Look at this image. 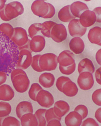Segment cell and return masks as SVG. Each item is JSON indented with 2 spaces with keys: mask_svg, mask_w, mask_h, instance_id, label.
<instances>
[{
  "mask_svg": "<svg viewBox=\"0 0 101 126\" xmlns=\"http://www.w3.org/2000/svg\"><path fill=\"white\" fill-rule=\"evenodd\" d=\"M74 58V55L68 50H64L60 54L57 61L60 70L62 74L69 75L74 72L76 68Z\"/></svg>",
  "mask_w": 101,
  "mask_h": 126,
  "instance_id": "6da1fadb",
  "label": "cell"
},
{
  "mask_svg": "<svg viewBox=\"0 0 101 126\" xmlns=\"http://www.w3.org/2000/svg\"><path fill=\"white\" fill-rule=\"evenodd\" d=\"M11 79L16 91L20 93L26 92L29 88L30 82L28 76L22 69L17 68L11 74Z\"/></svg>",
  "mask_w": 101,
  "mask_h": 126,
  "instance_id": "7a4b0ae2",
  "label": "cell"
},
{
  "mask_svg": "<svg viewBox=\"0 0 101 126\" xmlns=\"http://www.w3.org/2000/svg\"><path fill=\"white\" fill-rule=\"evenodd\" d=\"M24 8L20 2L14 1L5 5L0 11V17L5 21H10L24 12Z\"/></svg>",
  "mask_w": 101,
  "mask_h": 126,
  "instance_id": "3957f363",
  "label": "cell"
},
{
  "mask_svg": "<svg viewBox=\"0 0 101 126\" xmlns=\"http://www.w3.org/2000/svg\"><path fill=\"white\" fill-rule=\"evenodd\" d=\"M31 10L35 15L44 19L52 17L55 13L53 6L43 0H36L32 3Z\"/></svg>",
  "mask_w": 101,
  "mask_h": 126,
  "instance_id": "277c9868",
  "label": "cell"
},
{
  "mask_svg": "<svg viewBox=\"0 0 101 126\" xmlns=\"http://www.w3.org/2000/svg\"><path fill=\"white\" fill-rule=\"evenodd\" d=\"M56 86L59 91L70 97L75 96L78 91V88L75 83L66 77H59L57 81Z\"/></svg>",
  "mask_w": 101,
  "mask_h": 126,
  "instance_id": "5b68a950",
  "label": "cell"
},
{
  "mask_svg": "<svg viewBox=\"0 0 101 126\" xmlns=\"http://www.w3.org/2000/svg\"><path fill=\"white\" fill-rule=\"evenodd\" d=\"M57 56L51 53L41 55L39 59V65L43 71H51L55 69L58 64Z\"/></svg>",
  "mask_w": 101,
  "mask_h": 126,
  "instance_id": "8992f818",
  "label": "cell"
},
{
  "mask_svg": "<svg viewBox=\"0 0 101 126\" xmlns=\"http://www.w3.org/2000/svg\"><path fill=\"white\" fill-rule=\"evenodd\" d=\"M10 39L18 47L19 51L26 46L29 40L26 30L20 27L14 28L13 34Z\"/></svg>",
  "mask_w": 101,
  "mask_h": 126,
  "instance_id": "52a82bcc",
  "label": "cell"
},
{
  "mask_svg": "<svg viewBox=\"0 0 101 126\" xmlns=\"http://www.w3.org/2000/svg\"><path fill=\"white\" fill-rule=\"evenodd\" d=\"M32 58L29 50L26 49L20 50L16 68L22 70L27 69L31 65Z\"/></svg>",
  "mask_w": 101,
  "mask_h": 126,
  "instance_id": "ba28073f",
  "label": "cell"
},
{
  "mask_svg": "<svg viewBox=\"0 0 101 126\" xmlns=\"http://www.w3.org/2000/svg\"><path fill=\"white\" fill-rule=\"evenodd\" d=\"M77 83L80 88L84 90L90 89L94 83L93 75L88 72L81 73L78 78Z\"/></svg>",
  "mask_w": 101,
  "mask_h": 126,
  "instance_id": "9c48e42d",
  "label": "cell"
},
{
  "mask_svg": "<svg viewBox=\"0 0 101 126\" xmlns=\"http://www.w3.org/2000/svg\"><path fill=\"white\" fill-rule=\"evenodd\" d=\"M67 37V32L65 25L62 24L55 25L51 30V38L54 41L58 43L66 40Z\"/></svg>",
  "mask_w": 101,
  "mask_h": 126,
  "instance_id": "30bf717a",
  "label": "cell"
},
{
  "mask_svg": "<svg viewBox=\"0 0 101 126\" xmlns=\"http://www.w3.org/2000/svg\"><path fill=\"white\" fill-rule=\"evenodd\" d=\"M36 102L41 106L46 108L51 107L54 103L52 95L49 92L43 89L37 95Z\"/></svg>",
  "mask_w": 101,
  "mask_h": 126,
  "instance_id": "8fae6325",
  "label": "cell"
},
{
  "mask_svg": "<svg viewBox=\"0 0 101 126\" xmlns=\"http://www.w3.org/2000/svg\"><path fill=\"white\" fill-rule=\"evenodd\" d=\"M69 31L73 37H81L85 33L86 28L80 24L79 20L74 19L70 21L68 25Z\"/></svg>",
  "mask_w": 101,
  "mask_h": 126,
  "instance_id": "7c38bea8",
  "label": "cell"
},
{
  "mask_svg": "<svg viewBox=\"0 0 101 126\" xmlns=\"http://www.w3.org/2000/svg\"><path fill=\"white\" fill-rule=\"evenodd\" d=\"M79 18L80 24L86 28L94 25L97 20V17L95 12L89 10L84 12Z\"/></svg>",
  "mask_w": 101,
  "mask_h": 126,
  "instance_id": "4fadbf2b",
  "label": "cell"
},
{
  "mask_svg": "<svg viewBox=\"0 0 101 126\" xmlns=\"http://www.w3.org/2000/svg\"><path fill=\"white\" fill-rule=\"evenodd\" d=\"M45 40L42 36L36 35L32 38L29 43L31 50L35 52L41 51L45 47Z\"/></svg>",
  "mask_w": 101,
  "mask_h": 126,
  "instance_id": "5bb4252c",
  "label": "cell"
},
{
  "mask_svg": "<svg viewBox=\"0 0 101 126\" xmlns=\"http://www.w3.org/2000/svg\"><path fill=\"white\" fill-rule=\"evenodd\" d=\"M16 113L17 117L20 119L24 114L27 113H33V107L32 103L28 101L20 102L17 106Z\"/></svg>",
  "mask_w": 101,
  "mask_h": 126,
  "instance_id": "9a60e30c",
  "label": "cell"
},
{
  "mask_svg": "<svg viewBox=\"0 0 101 126\" xmlns=\"http://www.w3.org/2000/svg\"><path fill=\"white\" fill-rule=\"evenodd\" d=\"M53 109L55 113L59 117L61 118L68 112L70 107L66 102L60 100L55 103Z\"/></svg>",
  "mask_w": 101,
  "mask_h": 126,
  "instance_id": "2e32d148",
  "label": "cell"
},
{
  "mask_svg": "<svg viewBox=\"0 0 101 126\" xmlns=\"http://www.w3.org/2000/svg\"><path fill=\"white\" fill-rule=\"evenodd\" d=\"M14 96V91L10 85L3 84L0 86V100L10 101L12 100Z\"/></svg>",
  "mask_w": 101,
  "mask_h": 126,
  "instance_id": "e0dca14e",
  "label": "cell"
},
{
  "mask_svg": "<svg viewBox=\"0 0 101 126\" xmlns=\"http://www.w3.org/2000/svg\"><path fill=\"white\" fill-rule=\"evenodd\" d=\"M69 47L72 51L76 54H79L84 51L85 44L83 40L80 38L75 37L70 40Z\"/></svg>",
  "mask_w": 101,
  "mask_h": 126,
  "instance_id": "ac0fdd59",
  "label": "cell"
},
{
  "mask_svg": "<svg viewBox=\"0 0 101 126\" xmlns=\"http://www.w3.org/2000/svg\"><path fill=\"white\" fill-rule=\"evenodd\" d=\"M82 120L81 115L74 111L70 112L66 117L65 123L67 126H80Z\"/></svg>",
  "mask_w": 101,
  "mask_h": 126,
  "instance_id": "d6986e66",
  "label": "cell"
},
{
  "mask_svg": "<svg viewBox=\"0 0 101 126\" xmlns=\"http://www.w3.org/2000/svg\"><path fill=\"white\" fill-rule=\"evenodd\" d=\"M88 10L87 5L80 1L75 2L70 6V10L72 14L76 17L78 18H79L84 12Z\"/></svg>",
  "mask_w": 101,
  "mask_h": 126,
  "instance_id": "ffe728a7",
  "label": "cell"
},
{
  "mask_svg": "<svg viewBox=\"0 0 101 126\" xmlns=\"http://www.w3.org/2000/svg\"><path fill=\"white\" fill-rule=\"evenodd\" d=\"M78 70L79 74L84 72H88L93 74L94 72L95 68L92 62L85 58L83 59L79 63Z\"/></svg>",
  "mask_w": 101,
  "mask_h": 126,
  "instance_id": "44dd1931",
  "label": "cell"
},
{
  "mask_svg": "<svg viewBox=\"0 0 101 126\" xmlns=\"http://www.w3.org/2000/svg\"><path fill=\"white\" fill-rule=\"evenodd\" d=\"M101 29L96 26L91 29L89 32L88 37L89 41L92 43L101 46Z\"/></svg>",
  "mask_w": 101,
  "mask_h": 126,
  "instance_id": "7402d4cb",
  "label": "cell"
},
{
  "mask_svg": "<svg viewBox=\"0 0 101 126\" xmlns=\"http://www.w3.org/2000/svg\"><path fill=\"white\" fill-rule=\"evenodd\" d=\"M55 78L54 75L50 73H45L42 74L39 78V82L43 87L50 88L53 85Z\"/></svg>",
  "mask_w": 101,
  "mask_h": 126,
  "instance_id": "603a6c76",
  "label": "cell"
},
{
  "mask_svg": "<svg viewBox=\"0 0 101 126\" xmlns=\"http://www.w3.org/2000/svg\"><path fill=\"white\" fill-rule=\"evenodd\" d=\"M70 6L68 5L64 6L59 12L58 17L62 22H68L76 18L72 15L70 11Z\"/></svg>",
  "mask_w": 101,
  "mask_h": 126,
  "instance_id": "cb8c5ba5",
  "label": "cell"
},
{
  "mask_svg": "<svg viewBox=\"0 0 101 126\" xmlns=\"http://www.w3.org/2000/svg\"><path fill=\"white\" fill-rule=\"evenodd\" d=\"M22 126H38V123L34 114L27 113L23 115L21 118Z\"/></svg>",
  "mask_w": 101,
  "mask_h": 126,
  "instance_id": "d4e9b609",
  "label": "cell"
},
{
  "mask_svg": "<svg viewBox=\"0 0 101 126\" xmlns=\"http://www.w3.org/2000/svg\"><path fill=\"white\" fill-rule=\"evenodd\" d=\"M57 23L51 21H46L41 25V32L45 36L51 38V33L53 27Z\"/></svg>",
  "mask_w": 101,
  "mask_h": 126,
  "instance_id": "484cf974",
  "label": "cell"
},
{
  "mask_svg": "<svg viewBox=\"0 0 101 126\" xmlns=\"http://www.w3.org/2000/svg\"><path fill=\"white\" fill-rule=\"evenodd\" d=\"M14 32V28L10 24L3 23L0 25V35L5 36L10 39Z\"/></svg>",
  "mask_w": 101,
  "mask_h": 126,
  "instance_id": "4316f807",
  "label": "cell"
},
{
  "mask_svg": "<svg viewBox=\"0 0 101 126\" xmlns=\"http://www.w3.org/2000/svg\"><path fill=\"white\" fill-rule=\"evenodd\" d=\"M12 107L8 103L0 102V117L4 118L7 116L11 112Z\"/></svg>",
  "mask_w": 101,
  "mask_h": 126,
  "instance_id": "83f0119b",
  "label": "cell"
},
{
  "mask_svg": "<svg viewBox=\"0 0 101 126\" xmlns=\"http://www.w3.org/2000/svg\"><path fill=\"white\" fill-rule=\"evenodd\" d=\"M47 110L40 109L38 110L34 114L37 120L38 123V126H46L47 122L46 121L45 114Z\"/></svg>",
  "mask_w": 101,
  "mask_h": 126,
  "instance_id": "f1b7e54d",
  "label": "cell"
},
{
  "mask_svg": "<svg viewBox=\"0 0 101 126\" xmlns=\"http://www.w3.org/2000/svg\"><path fill=\"white\" fill-rule=\"evenodd\" d=\"M43 89L37 83H33L31 86L29 92V95L31 99L36 102V97L38 93Z\"/></svg>",
  "mask_w": 101,
  "mask_h": 126,
  "instance_id": "f546056e",
  "label": "cell"
},
{
  "mask_svg": "<svg viewBox=\"0 0 101 126\" xmlns=\"http://www.w3.org/2000/svg\"><path fill=\"white\" fill-rule=\"evenodd\" d=\"M19 121L14 117L7 116L4 118L2 126H20Z\"/></svg>",
  "mask_w": 101,
  "mask_h": 126,
  "instance_id": "4dcf8cb0",
  "label": "cell"
},
{
  "mask_svg": "<svg viewBox=\"0 0 101 126\" xmlns=\"http://www.w3.org/2000/svg\"><path fill=\"white\" fill-rule=\"evenodd\" d=\"M41 24L40 23H35L30 26L29 29V33L31 38L41 32Z\"/></svg>",
  "mask_w": 101,
  "mask_h": 126,
  "instance_id": "1f68e13d",
  "label": "cell"
},
{
  "mask_svg": "<svg viewBox=\"0 0 101 126\" xmlns=\"http://www.w3.org/2000/svg\"><path fill=\"white\" fill-rule=\"evenodd\" d=\"M45 117L47 122L54 120H57L60 121L61 118L59 117L55 113L53 108L47 110L45 114Z\"/></svg>",
  "mask_w": 101,
  "mask_h": 126,
  "instance_id": "d6a6232c",
  "label": "cell"
},
{
  "mask_svg": "<svg viewBox=\"0 0 101 126\" xmlns=\"http://www.w3.org/2000/svg\"><path fill=\"white\" fill-rule=\"evenodd\" d=\"M41 55H37L34 56L31 66L33 69L35 71L41 72L43 71L40 68L39 65V59Z\"/></svg>",
  "mask_w": 101,
  "mask_h": 126,
  "instance_id": "836d02e7",
  "label": "cell"
},
{
  "mask_svg": "<svg viewBox=\"0 0 101 126\" xmlns=\"http://www.w3.org/2000/svg\"><path fill=\"white\" fill-rule=\"evenodd\" d=\"M81 116L83 120L87 116L88 111L87 107L84 105H79L77 106L75 110Z\"/></svg>",
  "mask_w": 101,
  "mask_h": 126,
  "instance_id": "e575fe53",
  "label": "cell"
},
{
  "mask_svg": "<svg viewBox=\"0 0 101 126\" xmlns=\"http://www.w3.org/2000/svg\"><path fill=\"white\" fill-rule=\"evenodd\" d=\"M101 89L96 90L93 93L92 97L94 102L99 106L101 105Z\"/></svg>",
  "mask_w": 101,
  "mask_h": 126,
  "instance_id": "d590c367",
  "label": "cell"
},
{
  "mask_svg": "<svg viewBox=\"0 0 101 126\" xmlns=\"http://www.w3.org/2000/svg\"><path fill=\"white\" fill-rule=\"evenodd\" d=\"M82 126H99L96 121L93 118H88L83 122Z\"/></svg>",
  "mask_w": 101,
  "mask_h": 126,
  "instance_id": "8d00e7d4",
  "label": "cell"
},
{
  "mask_svg": "<svg viewBox=\"0 0 101 126\" xmlns=\"http://www.w3.org/2000/svg\"><path fill=\"white\" fill-rule=\"evenodd\" d=\"M7 40L6 37L0 35V56L3 51Z\"/></svg>",
  "mask_w": 101,
  "mask_h": 126,
  "instance_id": "74e56055",
  "label": "cell"
},
{
  "mask_svg": "<svg viewBox=\"0 0 101 126\" xmlns=\"http://www.w3.org/2000/svg\"><path fill=\"white\" fill-rule=\"evenodd\" d=\"M96 17V21L97 22L101 23V7H98L95 8L93 10Z\"/></svg>",
  "mask_w": 101,
  "mask_h": 126,
  "instance_id": "f35d334b",
  "label": "cell"
},
{
  "mask_svg": "<svg viewBox=\"0 0 101 126\" xmlns=\"http://www.w3.org/2000/svg\"><path fill=\"white\" fill-rule=\"evenodd\" d=\"M7 75L5 73L0 71V86L6 82L7 78Z\"/></svg>",
  "mask_w": 101,
  "mask_h": 126,
  "instance_id": "ab89813d",
  "label": "cell"
},
{
  "mask_svg": "<svg viewBox=\"0 0 101 126\" xmlns=\"http://www.w3.org/2000/svg\"><path fill=\"white\" fill-rule=\"evenodd\" d=\"M95 75L97 82L99 84L101 85V67L96 71Z\"/></svg>",
  "mask_w": 101,
  "mask_h": 126,
  "instance_id": "60d3db41",
  "label": "cell"
},
{
  "mask_svg": "<svg viewBox=\"0 0 101 126\" xmlns=\"http://www.w3.org/2000/svg\"><path fill=\"white\" fill-rule=\"evenodd\" d=\"M48 126H61L60 121L57 120H52L48 123Z\"/></svg>",
  "mask_w": 101,
  "mask_h": 126,
  "instance_id": "b9f144b4",
  "label": "cell"
},
{
  "mask_svg": "<svg viewBox=\"0 0 101 126\" xmlns=\"http://www.w3.org/2000/svg\"><path fill=\"white\" fill-rule=\"evenodd\" d=\"M101 108H99L96 111L95 115V117L98 121L100 123H101Z\"/></svg>",
  "mask_w": 101,
  "mask_h": 126,
  "instance_id": "7bdbcfd3",
  "label": "cell"
},
{
  "mask_svg": "<svg viewBox=\"0 0 101 126\" xmlns=\"http://www.w3.org/2000/svg\"><path fill=\"white\" fill-rule=\"evenodd\" d=\"M96 59L98 64L101 65V49L97 52L96 55Z\"/></svg>",
  "mask_w": 101,
  "mask_h": 126,
  "instance_id": "ee69618b",
  "label": "cell"
},
{
  "mask_svg": "<svg viewBox=\"0 0 101 126\" xmlns=\"http://www.w3.org/2000/svg\"><path fill=\"white\" fill-rule=\"evenodd\" d=\"M6 1V0H0V11L3 8Z\"/></svg>",
  "mask_w": 101,
  "mask_h": 126,
  "instance_id": "f6af8a7d",
  "label": "cell"
},
{
  "mask_svg": "<svg viewBox=\"0 0 101 126\" xmlns=\"http://www.w3.org/2000/svg\"><path fill=\"white\" fill-rule=\"evenodd\" d=\"M4 118L0 117V126H2V121Z\"/></svg>",
  "mask_w": 101,
  "mask_h": 126,
  "instance_id": "bcb514c9",
  "label": "cell"
}]
</instances>
